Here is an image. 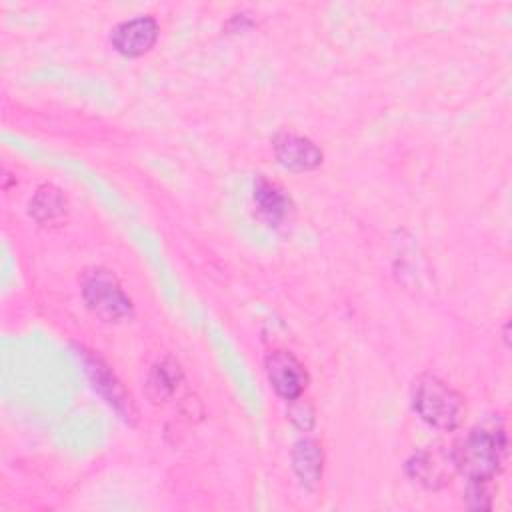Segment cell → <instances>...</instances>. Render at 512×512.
<instances>
[{
	"label": "cell",
	"mask_w": 512,
	"mask_h": 512,
	"mask_svg": "<svg viewBox=\"0 0 512 512\" xmlns=\"http://www.w3.org/2000/svg\"><path fill=\"white\" fill-rule=\"evenodd\" d=\"M266 376L270 386L284 400H296L308 384V374L300 360L288 350H274L266 356Z\"/></svg>",
	"instance_id": "5"
},
{
	"label": "cell",
	"mask_w": 512,
	"mask_h": 512,
	"mask_svg": "<svg viewBox=\"0 0 512 512\" xmlns=\"http://www.w3.org/2000/svg\"><path fill=\"white\" fill-rule=\"evenodd\" d=\"M322 464H324V454H322V448L318 442L304 438L294 444L292 468L304 488L314 490L318 486V482L322 478Z\"/></svg>",
	"instance_id": "9"
},
{
	"label": "cell",
	"mask_w": 512,
	"mask_h": 512,
	"mask_svg": "<svg viewBox=\"0 0 512 512\" xmlns=\"http://www.w3.org/2000/svg\"><path fill=\"white\" fill-rule=\"evenodd\" d=\"M408 476L424 488L438 490L450 482L452 472H456L452 450H444L440 446H428L416 452L406 462Z\"/></svg>",
	"instance_id": "4"
},
{
	"label": "cell",
	"mask_w": 512,
	"mask_h": 512,
	"mask_svg": "<svg viewBox=\"0 0 512 512\" xmlns=\"http://www.w3.org/2000/svg\"><path fill=\"white\" fill-rule=\"evenodd\" d=\"M82 358H84V366H86V370L90 374V380L94 382V388L106 398V402L110 406H114L124 418L132 416L134 410H132L130 396L124 392V388L114 378V374L108 370V366L98 356L90 354L88 350H84Z\"/></svg>",
	"instance_id": "8"
},
{
	"label": "cell",
	"mask_w": 512,
	"mask_h": 512,
	"mask_svg": "<svg viewBox=\"0 0 512 512\" xmlns=\"http://www.w3.org/2000/svg\"><path fill=\"white\" fill-rule=\"evenodd\" d=\"M254 202L270 222H280L286 216L290 206V200L286 198V194L264 176H258L254 182Z\"/></svg>",
	"instance_id": "11"
},
{
	"label": "cell",
	"mask_w": 512,
	"mask_h": 512,
	"mask_svg": "<svg viewBox=\"0 0 512 512\" xmlns=\"http://www.w3.org/2000/svg\"><path fill=\"white\" fill-rule=\"evenodd\" d=\"M158 38V22L150 14H142L120 22L112 30V46L124 56H140L148 52Z\"/></svg>",
	"instance_id": "6"
},
{
	"label": "cell",
	"mask_w": 512,
	"mask_h": 512,
	"mask_svg": "<svg viewBox=\"0 0 512 512\" xmlns=\"http://www.w3.org/2000/svg\"><path fill=\"white\" fill-rule=\"evenodd\" d=\"M182 380V368L174 358H164L162 362H158L146 382V390L150 400L154 402H166L178 388Z\"/></svg>",
	"instance_id": "10"
},
{
	"label": "cell",
	"mask_w": 512,
	"mask_h": 512,
	"mask_svg": "<svg viewBox=\"0 0 512 512\" xmlns=\"http://www.w3.org/2000/svg\"><path fill=\"white\" fill-rule=\"evenodd\" d=\"M410 400L420 420L438 430L458 428L466 410L460 392L434 374H420L412 382Z\"/></svg>",
	"instance_id": "2"
},
{
	"label": "cell",
	"mask_w": 512,
	"mask_h": 512,
	"mask_svg": "<svg viewBox=\"0 0 512 512\" xmlns=\"http://www.w3.org/2000/svg\"><path fill=\"white\" fill-rule=\"evenodd\" d=\"M82 296L86 306L106 322H118L132 314V300L106 268H92L82 276Z\"/></svg>",
	"instance_id": "3"
},
{
	"label": "cell",
	"mask_w": 512,
	"mask_h": 512,
	"mask_svg": "<svg viewBox=\"0 0 512 512\" xmlns=\"http://www.w3.org/2000/svg\"><path fill=\"white\" fill-rule=\"evenodd\" d=\"M508 438L502 424H480L468 430L452 448L456 472L468 482H492L504 468Z\"/></svg>",
	"instance_id": "1"
},
{
	"label": "cell",
	"mask_w": 512,
	"mask_h": 512,
	"mask_svg": "<svg viewBox=\"0 0 512 512\" xmlns=\"http://www.w3.org/2000/svg\"><path fill=\"white\" fill-rule=\"evenodd\" d=\"M64 210H66V198L54 186L38 188L36 196L30 200V214L38 222H50V220L62 216Z\"/></svg>",
	"instance_id": "12"
},
{
	"label": "cell",
	"mask_w": 512,
	"mask_h": 512,
	"mask_svg": "<svg viewBox=\"0 0 512 512\" xmlns=\"http://www.w3.org/2000/svg\"><path fill=\"white\" fill-rule=\"evenodd\" d=\"M274 154L278 162L290 170H314L322 162V150L304 136L292 132H280L274 138Z\"/></svg>",
	"instance_id": "7"
}]
</instances>
